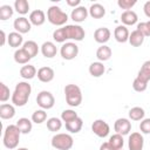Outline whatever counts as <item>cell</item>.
Returning <instances> with one entry per match:
<instances>
[{
    "label": "cell",
    "mask_w": 150,
    "mask_h": 150,
    "mask_svg": "<svg viewBox=\"0 0 150 150\" xmlns=\"http://www.w3.org/2000/svg\"><path fill=\"white\" fill-rule=\"evenodd\" d=\"M84 36H86V32L80 25H66L53 32L54 41L59 43H64L66 40L82 41Z\"/></svg>",
    "instance_id": "cell-1"
},
{
    "label": "cell",
    "mask_w": 150,
    "mask_h": 150,
    "mask_svg": "<svg viewBox=\"0 0 150 150\" xmlns=\"http://www.w3.org/2000/svg\"><path fill=\"white\" fill-rule=\"evenodd\" d=\"M32 93V87L28 82L26 81H21L18 82L15 86V89L12 94V103L15 107H23L27 104L28 98L30 96Z\"/></svg>",
    "instance_id": "cell-2"
},
{
    "label": "cell",
    "mask_w": 150,
    "mask_h": 150,
    "mask_svg": "<svg viewBox=\"0 0 150 150\" xmlns=\"http://www.w3.org/2000/svg\"><path fill=\"white\" fill-rule=\"evenodd\" d=\"M20 136H21V131L19 130L16 124L7 125L4 131V137H2V143H4L5 148H7L9 150L15 149L20 142Z\"/></svg>",
    "instance_id": "cell-3"
},
{
    "label": "cell",
    "mask_w": 150,
    "mask_h": 150,
    "mask_svg": "<svg viewBox=\"0 0 150 150\" xmlns=\"http://www.w3.org/2000/svg\"><path fill=\"white\" fill-rule=\"evenodd\" d=\"M64 96L67 104L70 107H79L82 103V91L76 84H67L64 87Z\"/></svg>",
    "instance_id": "cell-4"
},
{
    "label": "cell",
    "mask_w": 150,
    "mask_h": 150,
    "mask_svg": "<svg viewBox=\"0 0 150 150\" xmlns=\"http://www.w3.org/2000/svg\"><path fill=\"white\" fill-rule=\"evenodd\" d=\"M47 20L54 26H64L68 21V14L59 6H50L47 11Z\"/></svg>",
    "instance_id": "cell-5"
},
{
    "label": "cell",
    "mask_w": 150,
    "mask_h": 150,
    "mask_svg": "<svg viewBox=\"0 0 150 150\" xmlns=\"http://www.w3.org/2000/svg\"><path fill=\"white\" fill-rule=\"evenodd\" d=\"M52 146L56 150H70L74 145V138L69 134L60 132L52 137Z\"/></svg>",
    "instance_id": "cell-6"
},
{
    "label": "cell",
    "mask_w": 150,
    "mask_h": 150,
    "mask_svg": "<svg viewBox=\"0 0 150 150\" xmlns=\"http://www.w3.org/2000/svg\"><path fill=\"white\" fill-rule=\"evenodd\" d=\"M36 103L43 110L52 109L54 107V104H55L54 95L50 91H48V90H42L36 96Z\"/></svg>",
    "instance_id": "cell-7"
},
{
    "label": "cell",
    "mask_w": 150,
    "mask_h": 150,
    "mask_svg": "<svg viewBox=\"0 0 150 150\" xmlns=\"http://www.w3.org/2000/svg\"><path fill=\"white\" fill-rule=\"evenodd\" d=\"M60 54L64 60H74L79 55V46L75 42H64L60 48Z\"/></svg>",
    "instance_id": "cell-8"
},
{
    "label": "cell",
    "mask_w": 150,
    "mask_h": 150,
    "mask_svg": "<svg viewBox=\"0 0 150 150\" xmlns=\"http://www.w3.org/2000/svg\"><path fill=\"white\" fill-rule=\"evenodd\" d=\"M91 131L100 138H104L109 135L110 132V127L109 124L103 121V120H96L91 124Z\"/></svg>",
    "instance_id": "cell-9"
},
{
    "label": "cell",
    "mask_w": 150,
    "mask_h": 150,
    "mask_svg": "<svg viewBox=\"0 0 150 150\" xmlns=\"http://www.w3.org/2000/svg\"><path fill=\"white\" fill-rule=\"evenodd\" d=\"M144 146V138L141 132H131L128 139V148L129 150H143Z\"/></svg>",
    "instance_id": "cell-10"
},
{
    "label": "cell",
    "mask_w": 150,
    "mask_h": 150,
    "mask_svg": "<svg viewBox=\"0 0 150 150\" xmlns=\"http://www.w3.org/2000/svg\"><path fill=\"white\" fill-rule=\"evenodd\" d=\"M114 130L116 131V134H120L122 136L128 135L131 130V122L124 117L117 118L114 123Z\"/></svg>",
    "instance_id": "cell-11"
},
{
    "label": "cell",
    "mask_w": 150,
    "mask_h": 150,
    "mask_svg": "<svg viewBox=\"0 0 150 150\" xmlns=\"http://www.w3.org/2000/svg\"><path fill=\"white\" fill-rule=\"evenodd\" d=\"M13 27H14L15 32H18L20 34H26V33L30 32L32 23H30L29 19H27L25 16H20V18H18V19L14 20Z\"/></svg>",
    "instance_id": "cell-12"
},
{
    "label": "cell",
    "mask_w": 150,
    "mask_h": 150,
    "mask_svg": "<svg viewBox=\"0 0 150 150\" xmlns=\"http://www.w3.org/2000/svg\"><path fill=\"white\" fill-rule=\"evenodd\" d=\"M110 36H111V32L107 27H100L94 32V40L101 45L107 43L110 40Z\"/></svg>",
    "instance_id": "cell-13"
},
{
    "label": "cell",
    "mask_w": 150,
    "mask_h": 150,
    "mask_svg": "<svg viewBox=\"0 0 150 150\" xmlns=\"http://www.w3.org/2000/svg\"><path fill=\"white\" fill-rule=\"evenodd\" d=\"M88 15H89L88 9H87L84 6H79V7H76V8H74V9L71 11V13H70V19H71L74 22L80 23V22H83V21L88 18Z\"/></svg>",
    "instance_id": "cell-14"
},
{
    "label": "cell",
    "mask_w": 150,
    "mask_h": 150,
    "mask_svg": "<svg viewBox=\"0 0 150 150\" xmlns=\"http://www.w3.org/2000/svg\"><path fill=\"white\" fill-rule=\"evenodd\" d=\"M38 79L43 82V83H48V82H52L54 80V76H55V73L53 70V68L50 67H41L39 70H38V74H36Z\"/></svg>",
    "instance_id": "cell-15"
},
{
    "label": "cell",
    "mask_w": 150,
    "mask_h": 150,
    "mask_svg": "<svg viewBox=\"0 0 150 150\" xmlns=\"http://www.w3.org/2000/svg\"><path fill=\"white\" fill-rule=\"evenodd\" d=\"M129 35H130V33H129L127 26H124V25L117 26V27L115 28V30H114L115 40H116L117 42H120V43H124V42L129 41Z\"/></svg>",
    "instance_id": "cell-16"
},
{
    "label": "cell",
    "mask_w": 150,
    "mask_h": 150,
    "mask_svg": "<svg viewBox=\"0 0 150 150\" xmlns=\"http://www.w3.org/2000/svg\"><path fill=\"white\" fill-rule=\"evenodd\" d=\"M40 49H41L42 55H43L45 57H47V59L54 57V56L56 55V53H57V48H56L55 43L52 42V41H46V42H43Z\"/></svg>",
    "instance_id": "cell-17"
},
{
    "label": "cell",
    "mask_w": 150,
    "mask_h": 150,
    "mask_svg": "<svg viewBox=\"0 0 150 150\" xmlns=\"http://www.w3.org/2000/svg\"><path fill=\"white\" fill-rule=\"evenodd\" d=\"M29 21L34 26H42L46 21V14L41 9H35L29 14Z\"/></svg>",
    "instance_id": "cell-18"
},
{
    "label": "cell",
    "mask_w": 150,
    "mask_h": 150,
    "mask_svg": "<svg viewBox=\"0 0 150 150\" xmlns=\"http://www.w3.org/2000/svg\"><path fill=\"white\" fill-rule=\"evenodd\" d=\"M15 116V108L14 104L2 103L0 105V117L2 120H11Z\"/></svg>",
    "instance_id": "cell-19"
},
{
    "label": "cell",
    "mask_w": 150,
    "mask_h": 150,
    "mask_svg": "<svg viewBox=\"0 0 150 150\" xmlns=\"http://www.w3.org/2000/svg\"><path fill=\"white\" fill-rule=\"evenodd\" d=\"M138 16L134 11H124L121 14V21L124 26H132L135 23H137Z\"/></svg>",
    "instance_id": "cell-20"
},
{
    "label": "cell",
    "mask_w": 150,
    "mask_h": 150,
    "mask_svg": "<svg viewBox=\"0 0 150 150\" xmlns=\"http://www.w3.org/2000/svg\"><path fill=\"white\" fill-rule=\"evenodd\" d=\"M36 74H38V70L33 64L28 63L20 68V76L25 80H32L36 76Z\"/></svg>",
    "instance_id": "cell-21"
},
{
    "label": "cell",
    "mask_w": 150,
    "mask_h": 150,
    "mask_svg": "<svg viewBox=\"0 0 150 150\" xmlns=\"http://www.w3.org/2000/svg\"><path fill=\"white\" fill-rule=\"evenodd\" d=\"M7 43L9 45V47H13V48H18L20 47L23 42V38H22V34L18 33V32H12L7 35Z\"/></svg>",
    "instance_id": "cell-22"
},
{
    "label": "cell",
    "mask_w": 150,
    "mask_h": 150,
    "mask_svg": "<svg viewBox=\"0 0 150 150\" xmlns=\"http://www.w3.org/2000/svg\"><path fill=\"white\" fill-rule=\"evenodd\" d=\"M88 12H89V15L91 18H94V19H101V18H103L105 15V8H104V6L101 5V4H97V2L96 4H93L89 7Z\"/></svg>",
    "instance_id": "cell-23"
},
{
    "label": "cell",
    "mask_w": 150,
    "mask_h": 150,
    "mask_svg": "<svg viewBox=\"0 0 150 150\" xmlns=\"http://www.w3.org/2000/svg\"><path fill=\"white\" fill-rule=\"evenodd\" d=\"M16 127L19 128V130L21 131V134H29L32 131V128H33V122L32 120L27 118V117H21L16 121Z\"/></svg>",
    "instance_id": "cell-24"
},
{
    "label": "cell",
    "mask_w": 150,
    "mask_h": 150,
    "mask_svg": "<svg viewBox=\"0 0 150 150\" xmlns=\"http://www.w3.org/2000/svg\"><path fill=\"white\" fill-rule=\"evenodd\" d=\"M111 48L108 47L107 45H102L101 47L97 48L96 50V57L98 59L100 62H104V61H108L110 57H111Z\"/></svg>",
    "instance_id": "cell-25"
},
{
    "label": "cell",
    "mask_w": 150,
    "mask_h": 150,
    "mask_svg": "<svg viewBox=\"0 0 150 150\" xmlns=\"http://www.w3.org/2000/svg\"><path fill=\"white\" fill-rule=\"evenodd\" d=\"M104 71H105V67H104L103 62L96 61V62L90 63V66H89V74L93 77H100L104 74Z\"/></svg>",
    "instance_id": "cell-26"
},
{
    "label": "cell",
    "mask_w": 150,
    "mask_h": 150,
    "mask_svg": "<svg viewBox=\"0 0 150 150\" xmlns=\"http://www.w3.org/2000/svg\"><path fill=\"white\" fill-rule=\"evenodd\" d=\"M64 124H66L67 131H69L70 134H77V132L81 131V129L83 127V121H82L81 117H76L75 120H73L70 122H67Z\"/></svg>",
    "instance_id": "cell-27"
},
{
    "label": "cell",
    "mask_w": 150,
    "mask_h": 150,
    "mask_svg": "<svg viewBox=\"0 0 150 150\" xmlns=\"http://www.w3.org/2000/svg\"><path fill=\"white\" fill-rule=\"evenodd\" d=\"M144 39H145V36H144L139 30L135 29V30H132V32L130 33V35H129V43H130L132 47H139V46L143 45Z\"/></svg>",
    "instance_id": "cell-28"
},
{
    "label": "cell",
    "mask_w": 150,
    "mask_h": 150,
    "mask_svg": "<svg viewBox=\"0 0 150 150\" xmlns=\"http://www.w3.org/2000/svg\"><path fill=\"white\" fill-rule=\"evenodd\" d=\"M32 57L27 54V52L26 50H23L22 48H19V49H16L15 52H14V61L16 62V63H19V64H28V62H29V60H30Z\"/></svg>",
    "instance_id": "cell-29"
},
{
    "label": "cell",
    "mask_w": 150,
    "mask_h": 150,
    "mask_svg": "<svg viewBox=\"0 0 150 150\" xmlns=\"http://www.w3.org/2000/svg\"><path fill=\"white\" fill-rule=\"evenodd\" d=\"M22 49L26 50L27 54H28L32 59L35 57V56L38 55V53H39V46H38V43H36L35 41H33V40L26 41V42L22 45Z\"/></svg>",
    "instance_id": "cell-30"
},
{
    "label": "cell",
    "mask_w": 150,
    "mask_h": 150,
    "mask_svg": "<svg viewBox=\"0 0 150 150\" xmlns=\"http://www.w3.org/2000/svg\"><path fill=\"white\" fill-rule=\"evenodd\" d=\"M137 77H138L139 80L146 82V83L150 81V60L145 61V62L142 64L141 69L138 70Z\"/></svg>",
    "instance_id": "cell-31"
},
{
    "label": "cell",
    "mask_w": 150,
    "mask_h": 150,
    "mask_svg": "<svg viewBox=\"0 0 150 150\" xmlns=\"http://www.w3.org/2000/svg\"><path fill=\"white\" fill-rule=\"evenodd\" d=\"M108 143L110 144V146H111L114 150H120V149H123L124 139H123V136H122V135L115 134V135H112V136L109 137Z\"/></svg>",
    "instance_id": "cell-32"
},
{
    "label": "cell",
    "mask_w": 150,
    "mask_h": 150,
    "mask_svg": "<svg viewBox=\"0 0 150 150\" xmlns=\"http://www.w3.org/2000/svg\"><path fill=\"white\" fill-rule=\"evenodd\" d=\"M129 118L131 121H142L145 116V111L141 107H134L129 110Z\"/></svg>",
    "instance_id": "cell-33"
},
{
    "label": "cell",
    "mask_w": 150,
    "mask_h": 150,
    "mask_svg": "<svg viewBox=\"0 0 150 150\" xmlns=\"http://www.w3.org/2000/svg\"><path fill=\"white\" fill-rule=\"evenodd\" d=\"M46 123H47V129L53 132L60 131V129L62 128V120L57 117H50L47 120Z\"/></svg>",
    "instance_id": "cell-34"
},
{
    "label": "cell",
    "mask_w": 150,
    "mask_h": 150,
    "mask_svg": "<svg viewBox=\"0 0 150 150\" xmlns=\"http://www.w3.org/2000/svg\"><path fill=\"white\" fill-rule=\"evenodd\" d=\"M14 9L19 14L25 15L29 11V2L27 0H15V2H14Z\"/></svg>",
    "instance_id": "cell-35"
},
{
    "label": "cell",
    "mask_w": 150,
    "mask_h": 150,
    "mask_svg": "<svg viewBox=\"0 0 150 150\" xmlns=\"http://www.w3.org/2000/svg\"><path fill=\"white\" fill-rule=\"evenodd\" d=\"M47 120V112L43 109H38L32 114V122L36 124H41Z\"/></svg>",
    "instance_id": "cell-36"
},
{
    "label": "cell",
    "mask_w": 150,
    "mask_h": 150,
    "mask_svg": "<svg viewBox=\"0 0 150 150\" xmlns=\"http://www.w3.org/2000/svg\"><path fill=\"white\" fill-rule=\"evenodd\" d=\"M13 13H14V9L12 6H9V5L0 6V20H2V21L8 20L9 18L13 16Z\"/></svg>",
    "instance_id": "cell-37"
},
{
    "label": "cell",
    "mask_w": 150,
    "mask_h": 150,
    "mask_svg": "<svg viewBox=\"0 0 150 150\" xmlns=\"http://www.w3.org/2000/svg\"><path fill=\"white\" fill-rule=\"evenodd\" d=\"M76 117H79V116H77V112H76L75 110H73V109H66V110H63V111L61 112V120H62V122H64V123L70 122V121L75 120Z\"/></svg>",
    "instance_id": "cell-38"
},
{
    "label": "cell",
    "mask_w": 150,
    "mask_h": 150,
    "mask_svg": "<svg viewBox=\"0 0 150 150\" xmlns=\"http://www.w3.org/2000/svg\"><path fill=\"white\" fill-rule=\"evenodd\" d=\"M9 97H12V94H11L9 88L4 82H1L0 83V101L2 103H5L6 101L9 100Z\"/></svg>",
    "instance_id": "cell-39"
},
{
    "label": "cell",
    "mask_w": 150,
    "mask_h": 150,
    "mask_svg": "<svg viewBox=\"0 0 150 150\" xmlns=\"http://www.w3.org/2000/svg\"><path fill=\"white\" fill-rule=\"evenodd\" d=\"M146 87H148V83L144 82V81H142V80H139L138 77H136V79L134 80V82H132V88H134V90L137 91V93L144 91V90L146 89Z\"/></svg>",
    "instance_id": "cell-40"
},
{
    "label": "cell",
    "mask_w": 150,
    "mask_h": 150,
    "mask_svg": "<svg viewBox=\"0 0 150 150\" xmlns=\"http://www.w3.org/2000/svg\"><path fill=\"white\" fill-rule=\"evenodd\" d=\"M136 0H118L117 1V5L120 8L122 9H125V11H131V8L136 5Z\"/></svg>",
    "instance_id": "cell-41"
},
{
    "label": "cell",
    "mask_w": 150,
    "mask_h": 150,
    "mask_svg": "<svg viewBox=\"0 0 150 150\" xmlns=\"http://www.w3.org/2000/svg\"><path fill=\"white\" fill-rule=\"evenodd\" d=\"M137 30H139L144 36H150V20L146 22H139L137 23Z\"/></svg>",
    "instance_id": "cell-42"
},
{
    "label": "cell",
    "mask_w": 150,
    "mask_h": 150,
    "mask_svg": "<svg viewBox=\"0 0 150 150\" xmlns=\"http://www.w3.org/2000/svg\"><path fill=\"white\" fill-rule=\"evenodd\" d=\"M139 130L142 134H150V118H143L141 121Z\"/></svg>",
    "instance_id": "cell-43"
},
{
    "label": "cell",
    "mask_w": 150,
    "mask_h": 150,
    "mask_svg": "<svg viewBox=\"0 0 150 150\" xmlns=\"http://www.w3.org/2000/svg\"><path fill=\"white\" fill-rule=\"evenodd\" d=\"M66 2H67V5H68V6L74 7V8H76V7L81 6V5H80V4H81V1H80V0H67Z\"/></svg>",
    "instance_id": "cell-44"
},
{
    "label": "cell",
    "mask_w": 150,
    "mask_h": 150,
    "mask_svg": "<svg viewBox=\"0 0 150 150\" xmlns=\"http://www.w3.org/2000/svg\"><path fill=\"white\" fill-rule=\"evenodd\" d=\"M143 11H144V14H145L148 18H150V1H146V2L144 4Z\"/></svg>",
    "instance_id": "cell-45"
},
{
    "label": "cell",
    "mask_w": 150,
    "mask_h": 150,
    "mask_svg": "<svg viewBox=\"0 0 150 150\" xmlns=\"http://www.w3.org/2000/svg\"><path fill=\"white\" fill-rule=\"evenodd\" d=\"M100 150H114V149L110 146V144H109L108 142H104V143H102V144H101Z\"/></svg>",
    "instance_id": "cell-46"
},
{
    "label": "cell",
    "mask_w": 150,
    "mask_h": 150,
    "mask_svg": "<svg viewBox=\"0 0 150 150\" xmlns=\"http://www.w3.org/2000/svg\"><path fill=\"white\" fill-rule=\"evenodd\" d=\"M1 46H5V43H6V40H7V36H6V33H5V30H2L1 29Z\"/></svg>",
    "instance_id": "cell-47"
},
{
    "label": "cell",
    "mask_w": 150,
    "mask_h": 150,
    "mask_svg": "<svg viewBox=\"0 0 150 150\" xmlns=\"http://www.w3.org/2000/svg\"><path fill=\"white\" fill-rule=\"evenodd\" d=\"M16 150H29V149H27V148H19V149H16Z\"/></svg>",
    "instance_id": "cell-48"
},
{
    "label": "cell",
    "mask_w": 150,
    "mask_h": 150,
    "mask_svg": "<svg viewBox=\"0 0 150 150\" xmlns=\"http://www.w3.org/2000/svg\"><path fill=\"white\" fill-rule=\"evenodd\" d=\"M120 150H123V149H120Z\"/></svg>",
    "instance_id": "cell-49"
}]
</instances>
